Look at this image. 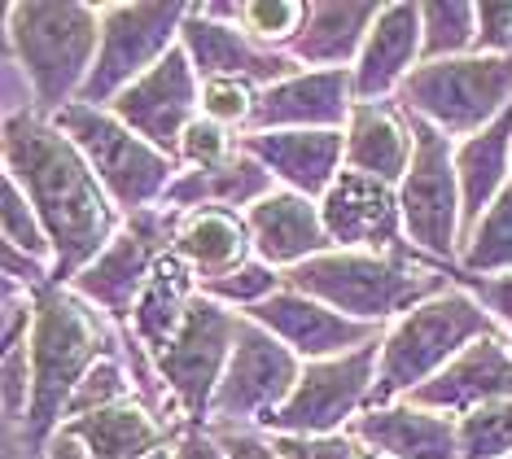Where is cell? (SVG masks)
<instances>
[{"instance_id":"6da1fadb","label":"cell","mask_w":512,"mask_h":459,"mask_svg":"<svg viewBox=\"0 0 512 459\" xmlns=\"http://www.w3.org/2000/svg\"><path fill=\"white\" fill-rule=\"evenodd\" d=\"M0 158H5V175L27 193L53 241V280L71 285L119 237L127 215L114 206L84 153L57 132L53 119H40V114L5 119Z\"/></svg>"},{"instance_id":"7a4b0ae2","label":"cell","mask_w":512,"mask_h":459,"mask_svg":"<svg viewBox=\"0 0 512 459\" xmlns=\"http://www.w3.org/2000/svg\"><path fill=\"white\" fill-rule=\"evenodd\" d=\"M27 346L36 398H31V420L22 429V446L40 459L49 438L66 425V407H71L79 381L101 359H127V346L123 333L97 306H88L71 285H57V280L36 289V328H31Z\"/></svg>"},{"instance_id":"3957f363","label":"cell","mask_w":512,"mask_h":459,"mask_svg":"<svg viewBox=\"0 0 512 459\" xmlns=\"http://www.w3.org/2000/svg\"><path fill=\"white\" fill-rule=\"evenodd\" d=\"M101 53V5L14 0L5 5V57L27 75L36 114L57 119L79 101Z\"/></svg>"},{"instance_id":"277c9868","label":"cell","mask_w":512,"mask_h":459,"mask_svg":"<svg viewBox=\"0 0 512 459\" xmlns=\"http://www.w3.org/2000/svg\"><path fill=\"white\" fill-rule=\"evenodd\" d=\"M447 267L429 263L407 245L403 254H364V250H329L311 263L285 272V289H298L307 298L333 306L337 315L372 328H390L399 315L425 298L442 293Z\"/></svg>"},{"instance_id":"5b68a950","label":"cell","mask_w":512,"mask_h":459,"mask_svg":"<svg viewBox=\"0 0 512 459\" xmlns=\"http://www.w3.org/2000/svg\"><path fill=\"white\" fill-rule=\"evenodd\" d=\"M482 337H504V328L482 311L473 293L447 285L434 298H425L381 333V363L368 407H390L412 398Z\"/></svg>"},{"instance_id":"8992f818","label":"cell","mask_w":512,"mask_h":459,"mask_svg":"<svg viewBox=\"0 0 512 459\" xmlns=\"http://www.w3.org/2000/svg\"><path fill=\"white\" fill-rule=\"evenodd\" d=\"M403 114L438 127L447 140H469L512 110V53H469L451 62H421L399 88Z\"/></svg>"},{"instance_id":"52a82bcc","label":"cell","mask_w":512,"mask_h":459,"mask_svg":"<svg viewBox=\"0 0 512 459\" xmlns=\"http://www.w3.org/2000/svg\"><path fill=\"white\" fill-rule=\"evenodd\" d=\"M53 123H57V132L84 153L92 175L101 180V188L114 197V206L123 215H141V210L162 206L171 180L180 175L171 153H162L145 136H136L114 110L75 101Z\"/></svg>"},{"instance_id":"ba28073f","label":"cell","mask_w":512,"mask_h":459,"mask_svg":"<svg viewBox=\"0 0 512 459\" xmlns=\"http://www.w3.org/2000/svg\"><path fill=\"white\" fill-rule=\"evenodd\" d=\"M412 119V114H407ZM416 153L399 184L403 228L407 245L425 254L438 267L460 263V237H464V193L456 171V140H447L438 127L412 119Z\"/></svg>"},{"instance_id":"9c48e42d","label":"cell","mask_w":512,"mask_h":459,"mask_svg":"<svg viewBox=\"0 0 512 459\" xmlns=\"http://www.w3.org/2000/svg\"><path fill=\"white\" fill-rule=\"evenodd\" d=\"M237 328H241L237 311L211 302L197 289L180 333L154 359V372L171 398V407H176V416L184 420V429H193V425L206 429V420H211V403L228 372L232 346H237Z\"/></svg>"},{"instance_id":"30bf717a","label":"cell","mask_w":512,"mask_h":459,"mask_svg":"<svg viewBox=\"0 0 512 459\" xmlns=\"http://www.w3.org/2000/svg\"><path fill=\"white\" fill-rule=\"evenodd\" d=\"M184 18H189L184 0H158V5L101 0V53L84 92H79V105H101L106 110L119 92L149 75L180 44Z\"/></svg>"},{"instance_id":"8fae6325","label":"cell","mask_w":512,"mask_h":459,"mask_svg":"<svg viewBox=\"0 0 512 459\" xmlns=\"http://www.w3.org/2000/svg\"><path fill=\"white\" fill-rule=\"evenodd\" d=\"M381 363V337L351 355L302 363V381L289 403L276 411L259 433H285V438H333L346 433L372 403Z\"/></svg>"},{"instance_id":"7c38bea8","label":"cell","mask_w":512,"mask_h":459,"mask_svg":"<svg viewBox=\"0 0 512 459\" xmlns=\"http://www.w3.org/2000/svg\"><path fill=\"white\" fill-rule=\"evenodd\" d=\"M176 223H180V215L167 206L127 215L123 232L71 280V289L88 306H97L119 333H127L132 311H136V302H141L149 276H154L158 258L171 254V245H176Z\"/></svg>"},{"instance_id":"4fadbf2b","label":"cell","mask_w":512,"mask_h":459,"mask_svg":"<svg viewBox=\"0 0 512 459\" xmlns=\"http://www.w3.org/2000/svg\"><path fill=\"white\" fill-rule=\"evenodd\" d=\"M302 381V359L267 328L241 315L237 346L219 381L206 429H263Z\"/></svg>"},{"instance_id":"5bb4252c","label":"cell","mask_w":512,"mask_h":459,"mask_svg":"<svg viewBox=\"0 0 512 459\" xmlns=\"http://www.w3.org/2000/svg\"><path fill=\"white\" fill-rule=\"evenodd\" d=\"M106 110L119 114V119L132 127L136 136H145L154 149L176 158L180 136L189 132V123L202 114V79H197L189 53L176 44L149 75H141L127 92H119Z\"/></svg>"},{"instance_id":"9a60e30c","label":"cell","mask_w":512,"mask_h":459,"mask_svg":"<svg viewBox=\"0 0 512 459\" xmlns=\"http://www.w3.org/2000/svg\"><path fill=\"white\" fill-rule=\"evenodd\" d=\"M320 215H324V232H329L333 250H364V254L407 250L399 188L386 180L342 171L329 193L320 197Z\"/></svg>"},{"instance_id":"2e32d148","label":"cell","mask_w":512,"mask_h":459,"mask_svg":"<svg viewBox=\"0 0 512 459\" xmlns=\"http://www.w3.org/2000/svg\"><path fill=\"white\" fill-rule=\"evenodd\" d=\"M180 49L189 53L202 84L206 79H250V84H259V88H272L302 70L289 53H272V49H263V44H254L237 22L211 18L202 9V0L189 5V18H184V31H180Z\"/></svg>"},{"instance_id":"e0dca14e","label":"cell","mask_w":512,"mask_h":459,"mask_svg":"<svg viewBox=\"0 0 512 459\" xmlns=\"http://www.w3.org/2000/svg\"><path fill=\"white\" fill-rule=\"evenodd\" d=\"M246 320L267 328L276 341H285L302 363L351 355V350L368 346V341H377L381 333H386V328L346 320V315H337L333 306L307 298V293H298V289H281L276 298H267L263 306L246 311Z\"/></svg>"},{"instance_id":"ac0fdd59","label":"cell","mask_w":512,"mask_h":459,"mask_svg":"<svg viewBox=\"0 0 512 459\" xmlns=\"http://www.w3.org/2000/svg\"><path fill=\"white\" fill-rule=\"evenodd\" d=\"M351 110V70H298L259 92V114L250 132H346Z\"/></svg>"},{"instance_id":"d6986e66","label":"cell","mask_w":512,"mask_h":459,"mask_svg":"<svg viewBox=\"0 0 512 459\" xmlns=\"http://www.w3.org/2000/svg\"><path fill=\"white\" fill-rule=\"evenodd\" d=\"M425 62V27L421 5H381L377 22L368 31V44L351 66L355 75V101H394L416 66Z\"/></svg>"},{"instance_id":"ffe728a7","label":"cell","mask_w":512,"mask_h":459,"mask_svg":"<svg viewBox=\"0 0 512 459\" xmlns=\"http://www.w3.org/2000/svg\"><path fill=\"white\" fill-rule=\"evenodd\" d=\"M512 398V350L508 337H482L473 341L469 350L447 363L434 381L421 385L407 403L442 411V416H469L477 407H491V403H508Z\"/></svg>"},{"instance_id":"44dd1931","label":"cell","mask_w":512,"mask_h":459,"mask_svg":"<svg viewBox=\"0 0 512 459\" xmlns=\"http://www.w3.org/2000/svg\"><path fill=\"white\" fill-rule=\"evenodd\" d=\"M241 149L272 171L276 188L302 193L311 202H320L337 175L346 171L342 132H246Z\"/></svg>"},{"instance_id":"7402d4cb","label":"cell","mask_w":512,"mask_h":459,"mask_svg":"<svg viewBox=\"0 0 512 459\" xmlns=\"http://www.w3.org/2000/svg\"><path fill=\"white\" fill-rule=\"evenodd\" d=\"M246 223H250L254 258H263L276 272H294V267L333 250L329 232H324L320 202H311V197H302V193H289V188H276L259 206H250Z\"/></svg>"},{"instance_id":"603a6c76","label":"cell","mask_w":512,"mask_h":459,"mask_svg":"<svg viewBox=\"0 0 512 459\" xmlns=\"http://www.w3.org/2000/svg\"><path fill=\"white\" fill-rule=\"evenodd\" d=\"M346 433L390 459H460V420L407 398L390 407H368Z\"/></svg>"},{"instance_id":"cb8c5ba5","label":"cell","mask_w":512,"mask_h":459,"mask_svg":"<svg viewBox=\"0 0 512 459\" xmlns=\"http://www.w3.org/2000/svg\"><path fill=\"white\" fill-rule=\"evenodd\" d=\"M377 14L381 5L372 0H307V18L298 40L289 44V57L302 70H351Z\"/></svg>"},{"instance_id":"d4e9b609","label":"cell","mask_w":512,"mask_h":459,"mask_svg":"<svg viewBox=\"0 0 512 459\" xmlns=\"http://www.w3.org/2000/svg\"><path fill=\"white\" fill-rule=\"evenodd\" d=\"M346 171L372 175L399 188L407 167H412L416 136L412 119L399 101H355L351 123H346Z\"/></svg>"},{"instance_id":"484cf974","label":"cell","mask_w":512,"mask_h":459,"mask_svg":"<svg viewBox=\"0 0 512 459\" xmlns=\"http://www.w3.org/2000/svg\"><path fill=\"white\" fill-rule=\"evenodd\" d=\"M176 258L193 272L197 289L224 280L232 272H241L246 263H254V241H250V223L237 210H189L176 223Z\"/></svg>"},{"instance_id":"4316f807","label":"cell","mask_w":512,"mask_h":459,"mask_svg":"<svg viewBox=\"0 0 512 459\" xmlns=\"http://www.w3.org/2000/svg\"><path fill=\"white\" fill-rule=\"evenodd\" d=\"M267 193H276L272 171H267L259 158H250L246 149H237L228 162H219V167L180 171L176 180H171L167 197H162V206L176 210V215L206 210V206L237 210V215H246V210L259 206Z\"/></svg>"},{"instance_id":"83f0119b","label":"cell","mask_w":512,"mask_h":459,"mask_svg":"<svg viewBox=\"0 0 512 459\" xmlns=\"http://www.w3.org/2000/svg\"><path fill=\"white\" fill-rule=\"evenodd\" d=\"M62 429L84 442L97 459H149L154 451H162V446H171L180 438L171 425H162V416L154 407H145L141 398L106 407V411H97V416L71 420V425H62Z\"/></svg>"},{"instance_id":"f1b7e54d","label":"cell","mask_w":512,"mask_h":459,"mask_svg":"<svg viewBox=\"0 0 512 459\" xmlns=\"http://www.w3.org/2000/svg\"><path fill=\"white\" fill-rule=\"evenodd\" d=\"M456 171L464 193V237L477 228V219L495 206V197L512 184V110L495 119L486 132H477L456 145ZM460 237V245H464Z\"/></svg>"},{"instance_id":"f546056e","label":"cell","mask_w":512,"mask_h":459,"mask_svg":"<svg viewBox=\"0 0 512 459\" xmlns=\"http://www.w3.org/2000/svg\"><path fill=\"white\" fill-rule=\"evenodd\" d=\"M456 272L464 276H512V184L495 197V206L477 219V228L460 245Z\"/></svg>"},{"instance_id":"4dcf8cb0","label":"cell","mask_w":512,"mask_h":459,"mask_svg":"<svg viewBox=\"0 0 512 459\" xmlns=\"http://www.w3.org/2000/svg\"><path fill=\"white\" fill-rule=\"evenodd\" d=\"M421 27H425V62H451V57L477 53V5H469V0L421 5Z\"/></svg>"},{"instance_id":"1f68e13d","label":"cell","mask_w":512,"mask_h":459,"mask_svg":"<svg viewBox=\"0 0 512 459\" xmlns=\"http://www.w3.org/2000/svg\"><path fill=\"white\" fill-rule=\"evenodd\" d=\"M302 18H307V0H237V27L272 53H289Z\"/></svg>"},{"instance_id":"d6a6232c","label":"cell","mask_w":512,"mask_h":459,"mask_svg":"<svg viewBox=\"0 0 512 459\" xmlns=\"http://www.w3.org/2000/svg\"><path fill=\"white\" fill-rule=\"evenodd\" d=\"M132 398H136L132 368H127V359L110 355V359H101L84 381H79L71 407H66V425H71V420H84V416H97V411H106V407L132 403Z\"/></svg>"},{"instance_id":"836d02e7","label":"cell","mask_w":512,"mask_h":459,"mask_svg":"<svg viewBox=\"0 0 512 459\" xmlns=\"http://www.w3.org/2000/svg\"><path fill=\"white\" fill-rule=\"evenodd\" d=\"M285 289V272H276V267H267L263 258H254L246 263L241 272H232L224 280H211V285H202V293L219 306H228V311L246 315L254 306H263L267 298H276V293Z\"/></svg>"},{"instance_id":"e575fe53","label":"cell","mask_w":512,"mask_h":459,"mask_svg":"<svg viewBox=\"0 0 512 459\" xmlns=\"http://www.w3.org/2000/svg\"><path fill=\"white\" fill-rule=\"evenodd\" d=\"M0 245H14V250L40 258V263H53V241L44 232V223L36 215V206L27 202V193L5 175V197H0Z\"/></svg>"},{"instance_id":"d590c367","label":"cell","mask_w":512,"mask_h":459,"mask_svg":"<svg viewBox=\"0 0 512 459\" xmlns=\"http://www.w3.org/2000/svg\"><path fill=\"white\" fill-rule=\"evenodd\" d=\"M512 455V398L460 416V459H508Z\"/></svg>"},{"instance_id":"8d00e7d4","label":"cell","mask_w":512,"mask_h":459,"mask_svg":"<svg viewBox=\"0 0 512 459\" xmlns=\"http://www.w3.org/2000/svg\"><path fill=\"white\" fill-rule=\"evenodd\" d=\"M259 84L250 79H206L202 84V114L228 132L246 136L254 127V114H259Z\"/></svg>"},{"instance_id":"74e56055","label":"cell","mask_w":512,"mask_h":459,"mask_svg":"<svg viewBox=\"0 0 512 459\" xmlns=\"http://www.w3.org/2000/svg\"><path fill=\"white\" fill-rule=\"evenodd\" d=\"M237 149H241V136L237 132H228V127L211 123L206 114H197V119L189 123V132H184L180 145H176V167L180 171L219 167V162H228Z\"/></svg>"},{"instance_id":"f35d334b","label":"cell","mask_w":512,"mask_h":459,"mask_svg":"<svg viewBox=\"0 0 512 459\" xmlns=\"http://www.w3.org/2000/svg\"><path fill=\"white\" fill-rule=\"evenodd\" d=\"M31 398H36V376H31V346L5 350L0 355V407H5V425L22 438L31 420Z\"/></svg>"},{"instance_id":"ab89813d","label":"cell","mask_w":512,"mask_h":459,"mask_svg":"<svg viewBox=\"0 0 512 459\" xmlns=\"http://www.w3.org/2000/svg\"><path fill=\"white\" fill-rule=\"evenodd\" d=\"M447 280L460 285L464 293H473V298L482 302V311L491 315L504 333H512V276H464L456 267H447Z\"/></svg>"},{"instance_id":"60d3db41","label":"cell","mask_w":512,"mask_h":459,"mask_svg":"<svg viewBox=\"0 0 512 459\" xmlns=\"http://www.w3.org/2000/svg\"><path fill=\"white\" fill-rule=\"evenodd\" d=\"M281 459H359V442L351 433H333V438H285V433H267Z\"/></svg>"},{"instance_id":"b9f144b4","label":"cell","mask_w":512,"mask_h":459,"mask_svg":"<svg viewBox=\"0 0 512 459\" xmlns=\"http://www.w3.org/2000/svg\"><path fill=\"white\" fill-rule=\"evenodd\" d=\"M477 53H512V0H486L477 5Z\"/></svg>"},{"instance_id":"7bdbcfd3","label":"cell","mask_w":512,"mask_h":459,"mask_svg":"<svg viewBox=\"0 0 512 459\" xmlns=\"http://www.w3.org/2000/svg\"><path fill=\"white\" fill-rule=\"evenodd\" d=\"M0 272H5L0 285H14L22 293H36L44 285H53V263H40V258L22 254L14 245H0Z\"/></svg>"},{"instance_id":"ee69618b","label":"cell","mask_w":512,"mask_h":459,"mask_svg":"<svg viewBox=\"0 0 512 459\" xmlns=\"http://www.w3.org/2000/svg\"><path fill=\"white\" fill-rule=\"evenodd\" d=\"M219 442H224V451L228 459H281L276 455V446L267 433L259 429H211Z\"/></svg>"},{"instance_id":"f6af8a7d","label":"cell","mask_w":512,"mask_h":459,"mask_svg":"<svg viewBox=\"0 0 512 459\" xmlns=\"http://www.w3.org/2000/svg\"><path fill=\"white\" fill-rule=\"evenodd\" d=\"M176 459H228L224 451V442L215 438L211 429H184L180 438H176Z\"/></svg>"},{"instance_id":"bcb514c9","label":"cell","mask_w":512,"mask_h":459,"mask_svg":"<svg viewBox=\"0 0 512 459\" xmlns=\"http://www.w3.org/2000/svg\"><path fill=\"white\" fill-rule=\"evenodd\" d=\"M40 459H97V455H92L79 438H71L66 429H57L53 438H49V446H44V455H40Z\"/></svg>"},{"instance_id":"7dc6e473","label":"cell","mask_w":512,"mask_h":459,"mask_svg":"<svg viewBox=\"0 0 512 459\" xmlns=\"http://www.w3.org/2000/svg\"><path fill=\"white\" fill-rule=\"evenodd\" d=\"M149 459H176V442H171V446H162V451H154Z\"/></svg>"},{"instance_id":"c3c4849f","label":"cell","mask_w":512,"mask_h":459,"mask_svg":"<svg viewBox=\"0 0 512 459\" xmlns=\"http://www.w3.org/2000/svg\"><path fill=\"white\" fill-rule=\"evenodd\" d=\"M359 459H390V455H381V451H368V446H359Z\"/></svg>"},{"instance_id":"681fc988","label":"cell","mask_w":512,"mask_h":459,"mask_svg":"<svg viewBox=\"0 0 512 459\" xmlns=\"http://www.w3.org/2000/svg\"><path fill=\"white\" fill-rule=\"evenodd\" d=\"M508 459H512V455H508Z\"/></svg>"}]
</instances>
